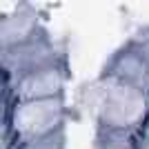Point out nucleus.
Segmentation results:
<instances>
[{"instance_id": "f257e3e1", "label": "nucleus", "mask_w": 149, "mask_h": 149, "mask_svg": "<svg viewBox=\"0 0 149 149\" xmlns=\"http://www.w3.org/2000/svg\"><path fill=\"white\" fill-rule=\"evenodd\" d=\"M98 113L102 125H107L109 129H129L145 118L147 98H145L143 89H138L131 82H109L102 89Z\"/></svg>"}, {"instance_id": "f03ea898", "label": "nucleus", "mask_w": 149, "mask_h": 149, "mask_svg": "<svg viewBox=\"0 0 149 149\" xmlns=\"http://www.w3.org/2000/svg\"><path fill=\"white\" fill-rule=\"evenodd\" d=\"M65 123L62 96L40 100H18L11 109V127L20 138L40 140L51 136Z\"/></svg>"}, {"instance_id": "7ed1b4c3", "label": "nucleus", "mask_w": 149, "mask_h": 149, "mask_svg": "<svg viewBox=\"0 0 149 149\" xmlns=\"http://www.w3.org/2000/svg\"><path fill=\"white\" fill-rule=\"evenodd\" d=\"M62 71L51 65L27 71L16 85V98L18 100H40V98H56L62 96Z\"/></svg>"}]
</instances>
